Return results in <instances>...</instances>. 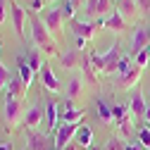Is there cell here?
Instances as JSON below:
<instances>
[{
	"mask_svg": "<svg viewBox=\"0 0 150 150\" xmlns=\"http://www.w3.org/2000/svg\"><path fill=\"white\" fill-rule=\"evenodd\" d=\"M148 38H150V31L148 29H143V26L134 29V38H131V60H134L143 48H148Z\"/></svg>",
	"mask_w": 150,
	"mask_h": 150,
	"instance_id": "30bf717a",
	"label": "cell"
},
{
	"mask_svg": "<svg viewBox=\"0 0 150 150\" xmlns=\"http://www.w3.org/2000/svg\"><path fill=\"white\" fill-rule=\"evenodd\" d=\"M91 141H93V131H91V126H79L76 143H79L81 148H91Z\"/></svg>",
	"mask_w": 150,
	"mask_h": 150,
	"instance_id": "d4e9b609",
	"label": "cell"
},
{
	"mask_svg": "<svg viewBox=\"0 0 150 150\" xmlns=\"http://www.w3.org/2000/svg\"><path fill=\"white\" fill-rule=\"evenodd\" d=\"M126 150H143V145H141V143H129Z\"/></svg>",
	"mask_w": 150,
	"mask_h": 150,
	"instance_id": "8d00e7d4",
	"label": "cell"
},
{
	"mask_svg": "<svg viewBox=\"0 0 150 150\" xmlns=\"http://www.w3.org/2000/svg\"><path fill=\"white\" fill-rule=\"evenodd\" d=\"M0 48H3V45H0Z\"/></svg>",
	"mask_w": 150,
	"mask_h": 150,
	"instance_id": "f6af8a7d",
	"label": "cell"
},
{
	"mask_svg": "<svg viewBox=\"0 0 150 150\" xmlns=\"http://www.w3.org/2000/svg\"><path fill=\"white\" fill-rule=\"evenodd\" d=\"M117 126H119V131H122L124 136H131V131H134V124H131V112H129V115H126Z\"/></svg>",
	"mask_w": 150,
	"mask_h": 150,
	"instance_id": "4dcf8cb0",
	"label": "cell"
},
{
	"mask_svg": "<svg viewBox=\"0 0 150 150\" xmlns=\"http://www.w3.org/2000/svg\"><path fill=\"white\" fill-rule=\"evenodd\" d=\"M64 150H74V145H67V148H64Z\"/></svg>",
	"mask_w": 150,
	"mask_h": 150,
	"instance_id": "60d3db41",
	"label": "cell"
},
{
	"mask_svg": "<svg viewBox=\"0 0 150 150\" xmlns=\"http://www.w3.org/2000/svg\"><path fill=\"white\" fill-rule=\"evenodd\" d=\"M43 117H45V110H43L41 105H31V107L26 110V115H24V126H26L29 131H33L36 126L41 124Z\"/></svg>",
	"mask_w": 150,
	"mask_h": 150,
	"instance_id": "4fadbf2b",
	"label": "cell"
},
{
	"mask_svg": "<svg viewBox=\"0 0 150 150\" xmlns=\"http://www.w3.org/2000/svg\"><path fill=\"white\" fill-rule=\"evenodd\" d=\"M45 3H52V0H45Z\"/></svg>",
	"mask_w": 150,
	"mask_h": 150,
	"instance_id": "b9f144b4",
	"label": "cell"
},
{
	"mask_svg": "<svg viewBox=\"0 0 150 150\" xmlns=\"http://www.w3.org/2000/svg\"><path fill=\"white\" fill-rule=\"evenodd\" d=\"M117 10H119V14L126 19V17H134V14L138 12V5H136V0H119Z\"/></svg>",
	"mask_w": 150,
	"mask_h": 150,
	"instance_id": "603a6c76",
	"label": "cell"
},
{
	"mask_svg": "<svg viewBox=\"0 0 150 150\" xmlns=\"http://www.w3.org/2000/svg\"><path fill=\"white\" fill-rule=\"evenodd\" d=\"M138 143L143 145V150H150V126L138 129Z\"/></svg>",
	"mask_w": 150,
	"mask_h": 150,
	"instance_id": "f1b7e54d",
	"label": "cell"
},
{
	"mask_svg": "<svg viewBox=\"0 0 150 150\" xmlns=\"http://www.w3.org/2000/svg\"><path fill=\"white\" fill-rule=\"evenodd\" d=\"M17 69H19V74H17V76H19L22 81H24V86L29 88L31 86V81H33V69L29 67V62H26V57H24V55H19V57H17Z\"/></svg>",
	"mask_w": 150,
	"mask_h": 150,
	"instance_id": "2e32d148",
	"label": "cell"
},
{
	"mask_svg": "<svg viewBox=\"0 0 150 150\" xmlns=\"http://www.w3.org/2000/svg\"><path fill=\"white\" fill-rule=\"evenodd\" d=\"M76 10H79V7H74V5L69 3V0H64V3H62V12H64V19H74V17H76Z\"/></svg>",
	"mask_w": 150,
	"mask_h": 150,
	"instance_id": "1f68e13d",
	"label": "cell"
},
{
	"mask_svg": "<svg viewBox=\"0 0 150 150\" xmlns=\"http://www.w3.org/2000/svg\"><path fill=\"white\" fill-rule=\"evenodd\" d=\"M83 115H86L83 110H64L62 112V122L64 124H79L83 119Z\"/></svg>",
	"mask_w": 150,
	"mask_h": 150,
	"instance_id": "484cf974",
	"label": "cell"
},
{
	"mask_svg": "<svg viewBox=\"0 0 150 150\" xmlns=\"http://www.w3.org/2000/svg\"><path fill=\"white\" fill-rule=\"evenodd\" d=\"M7 0H0V26L5 24V19H7Z\"/></svg>",
	"mask_w": 150,
	"mask_h": 150,
	"instance_id": "e575fe53",
	"label": "cell"
},
{
	"mask_svg": "<svg viewBox=\"0 0 150 150\" xmlns=\"http://www.w3.org/2000/svg\"><path fill=\"white\" fill-rule=\"evenodd\" d=\"M81 57H83V50H76V48H71L67 52L60 55V62L64 69H74V67H81Z\"/></svg>",
	"mask_w": 150,
	"mask_h": 150,
	"instance_id": "5bb4252c",
	"label": "cell"
},
{
	"mask_svg": "<svg viewBox=\"0 0 150 150\" xmlns=\"http://www.w3.org/2000/svg\"><path fill=\"white\" fill-rule=\"evenodd\" d=\"M91 150H98V148H91Z\"/></svg>",
	"mask_w": 150,
	"mask_h": 150,
	"instance_id": "7bdbcfd3",
	"label": "cell"
},
{
	"mask_svg": "<svg viewBox=\"0 0 150 150\" xmlns=\"http://www.w3.org/2000/svg\"><path fill=\"white\" fill-rule=\"evenodd\" d=\"M96 24H98V29H110V31H115V33H122V31L126 29V19L119 14L117 7L112 10V12L105 17V19H98Z\"/></svg>",
	"mask_w": 150,
	"mask_h": 150,
	"instance_id": "52a82bcc",
	"label": "cell"
},
{
	"mask_svg": "<svg viewBox=\"0 0 150 150\" xmlns=\"http://www.w3.org/2000/svg\"><path fill=\"white\" fill-rule=\"evenodd\" d=\"M26 150H55L48 143V134L38 131H26Z\"/></svg>",
	"mask_w": 150,
	"mask_h": 150,
	"instance_id": "8fae6325",
	"label": "cell"
},
{
	"mask_svg": "<svg viewBox=\"0 0 150 150\" xmlns=\"http://www.w3.org/2000/svg\"><path fill=\"white\" fill-rule=\"evenodd\" d=\"M0 150H12V145L10 143H0Z\"/></svg>",
	"mask_w": 150,
	"mask_h": 150,
	"instance_id": "74e56055",
	"label": "cell"
},
{
	"mask_svg": "<svg viewBox=\"0 0 150 150\" xmlns=\"http://www.w3.org/2000/svg\"><path fill=\"white\" fill-rule=\"evenodd\" d=\"M88 55H91V62H93V67H96L98 71L115 74L117 67H119V60H122V55H119V41L112 43V48L107 50V55H98V52H88Z\"/></svg>",
	"mask_w": 150,
	"mask_h": 150,
	"instance_id": "7a4b0ae2",
	"label": "cell"
},
{
	"mask_svg": "<svg viewBox=\"0 0 150 150\" xmlns=\"http://www.w3.org/2000/svg\"><path fill=\"white\" fill-rule=\"evenodd\" d=\"M131 64H134V60H131V55H124V57L119 60V67H117V71L122 74V79L126 76V74H129L131 69H134V67H131Z\"/></svg>",
	"mask_w": 150,
	"mask_h": 150,
	"instance_id": "4316f807",
	"label": "cell"
},
{
	"mask_svg": "<svg viewBox=\"0 0 150 150\" xmlns=\"http://www.w3.org/2000/svg\"><path fill=\"white\" fill-rule=\"evenodd\" d=\"M79 126H81V124H60L57 134H55V150H64L69 143L76 141Z\"/></svg>",
	"mask_w": 150,
	"mask_h": 150,
	"instance_id": "3957f363",
	"label": "cell"
},
{
	"mask_svg": "<svg viewBox=\"0 0 150 150\" xmlns=\"http://www.w3.org/2000/svg\"><path fill=\"white\" fill-rule=\"evenodd\" d=\"M5 93H10V96H14V98H22L24 93H26V86H24V81H22L19 76H12L10 83H7V91H5Z\"/></svg>",
	"mask_w": 150,
	"mask_h": 150,
	"instance_id": "d6986e66",
	"label": "cell"
},
{
	"mask_svg": "<svg viewBox=\"0 0 150 150\" xmlns=\"http://www.w3.org/2000/svg\"><path fill=\"white\" fill-rule=\"evenodd\" d=\"M129 110H131V115H134V117H138V119H145L148 105H145V100H143V93H134V96H131Z\"/></svg>",
	"mask_w": 150,
	"mask_h": 150,
	"instance_id": "9a60e30c",
	"label": "cell"
},
{
	"mask_svg": "<svg viewBox=\"0 0 150 150\" xmlns=\"http://www.w3.org/2000/svg\"><path fill=\"white\" fill-rule=\"evenodd\" d=\"M57 117H60V112H57V103H48V107H45V122H48V131L57 129Z\"/></svg>",
	"mask_w": 150,
	"mask_h": 150,
	"instance_id": "44dd1931",
	"label": "cell"
},
{
	"mask_svg": "<svg viewBox=\"0 0 150 150\" xmlns=\"http://www.w3.org/2000/svg\"><path fill=\"white\" fill-rule=\"evenodd\" d=\"M10 17H12V26H14V31H17V36L19 38H24V22H26V10L24 7H19L14 3V0H10ZM26 41V38H24Z\"/></svg>",
	"mask_w": 150,
	"mask_h": 150,
	"instance_id": "9c48e42d",
	"label": "cell"
},
{
	"mask_svg": "<svg viewBox=\"0 0 150 150\" xmlns=\"http://www.w3.org/2000/svg\"><path fill=\"white\" fill-rule=\"evenodd\" d=\"M81 71L86 74V81H88V83L98 86V79H96V67H93V62H91V55H86V52H83V57H81Z\"/></svg>",
	"mask_w": 150,
	"mask_h": 150,
	"instance_id": "ac0fdd59",
	"label": "cell"
},
{
	"mask_svg": "<svg viewBox=\"0 0 150 150\" xmlns=\"http://www.w3.org/2000/svg\"><path fill=\"white\" fill-rule=\"evenodd\" d=\"M10 79H12V76H10V71H7V69H5L3 64H0V88H7Z\"/></svg>",
	"mask_w": 150,
	"mask_h": 150,
	"instance_id": "d6a6232c",
	"label": "cell"
},
{
	"mask_svg": "<svg viewBox=\"0 0 150 150\" xmlns=\"http://www.w3.org/2000/svg\"><path fill=\"white\" fill-rule=\"evenodd\" d=\"M98 117H100V122H105V124H110L112 119H115V115H112V105H110V103L98 100Z\"/></svg>",
	"mask_w": 150,
	"mask_h": 150,
	"instance_id": "cb8c5ba5",
	"label": "cell"
},
{
	"mask_svg": "<svg viewBox=\"0 0 150 150\" xmlns=\"http://www.w3.org/2000/svg\"><path fill=\"white\" fill-rule=\"evenodd\" d=\"M69 3H71L74 7H79V5H81V0H69Z\"/></svg>",
	"mask_w": 150,
	"mask_h": 150,
	"instance_id": "f35d334b",
	"label": "cell"
},
{
	"mask_svg": "<svg viewBox=\"0 0 150 150\" xmlns=\"http://www.w3.org/2000/svg\"><path fill=\"white\" fill-rule=\"evenodd\" d=\"M145 119L150 122V105H148V112H145Z\"/></svg>",
	"mask_w": 150,
	"mask_h": 150,
	"instance_id": "ab89813d",
	"label": "cell"
},
{
	"mask_svg": "<svg viewBox=\"0 0 150 150\" xmlns=\"http://www.w3.org/2000/svg\"><path fill=\"white\" fill-rule=\"evenodd\" d=\"M26 62H29V67L33 69V71H38L41 74V69H43V60H41V52H38V48H29V55H26Z\"/></svg>",
	"mask_w": 150,
	"mask_h": 150,
	"instance_id": "7402d4cb",
	"label": "cell"
},
{
	"mask_svg": "<svg viewBox=\"0 0 150 150\" xmlns=\"http://www.w3.org/2000/svg\"><path fill=\"white\" fill-rule=\"evenodd\" d=\"M129 112H131V110H129V105H112V115H115V122H117V124L129 115Z\"/></svg>",
	"mask_w": 150,
	"mask_h": 150,
	"instance_id": "f546056e",
	"label": "cell"
},
{
	"mask_svg": "<svg viewBox=\"0 0 150 150\" xmlns=\"http://www.w3.org/2000/svg\"><path fill=\"white\" fill-rule=\"evenodd\" d=\"M3 117H5V122H7V131L19 122V117H22V103H19V98H14V96H10V93H5V110H3Z\"/></svg>",
	"mask_w": 150,
	"mask_h": 150,
	"instance_id": "277c9868",
	"label": "cell"
},
{
	"mask_svg": "<svg viewBox=\"0 0 150 150\" xmlns=\"http://www.w3.org/2000/svg\"><path fill=\"white\" fill-rule=\"evenodd\" d=\"M45 5H48L45 0H33V3H31V12H41Z\"/></svg>",
	"mask_w": 150,
	"mask_h": 150,
	"instance_id": "d590c367",
	"label": "cell"
},
{
	"mask_svg": "<svg viewBox=\"0 0 150 150\" xmlns=\"http://www.w3.org/2000/svg\"><path fill=\"white\" fill-rule=\"evenodd\" d=\"M134 62H136V67H148V62H150V45L148 48H143L138 55H136V57H134Z\"/></svg>",
	"mask_w": 150,
	"mask_h": 150,
	"instance_id": "83f0119b",
	"label": "cell"
},
{
	"mask_svg": "<svg viewBox=\"0 0 150 150\" xmlns=\"http://www.w3.org/2000/svg\"><path fill=\"white\" fill-rule=\"evenodd\" d=\"M71 31L76 38H83V41H91L93 36L98 33V24L96 22H81V19H71Z\"/></svg>",
	"mask_w": 150,
	"mask_h": 150,
	"instance_id": "ba28073f",
	"label": "cell"
},
{
	"mask_svg": "<svg viewBox=\"0 0 150 150\" xmlns=\"http://www.w3.org/2000/svg\"><path fill=\"white\" fill-rule=\"evenodd\" d=\"M67 100H76L81 93H83V81L79 79V76H71L69 79V83H67Z\"/></svg>",
	"mask_w": 150,
	"mask_h": 150,
	"instance_id": "e0dca14e",
	"label": "cell"
},
{
	"mask_svg": "<svg viewBox=\"0 0 150 150\" xmlns=\"http://www.w3.org/2000/svg\"><path fill=\"white\" fill-rule=\"evenodd\" d=\"M38 76H41V81H43V86L50 91V93H60L62 91V86H60V81H57V76H55V71H52V67L45 62L43 64V69H41V74H38Z\"/></svg>",
	"mask_w": 150,
	"mask_h": 150,
	"instance_id": "7c38bea8",
	"label": "cell"
},
{
	"mask_svg": "<svg viewBox=\"0 0 150 150\" xmlns=\"http://www.w3.org/2000/svg\"><path fill=\"white\" fill-rule=\"evenodd\" d=\"M148 31H150V26H148Z\"/></svg>",
	"mask_w": 150,
	"mask_h": 150,
	"instance_id": "ee69618b",
	"label": "cell"
},
{
	"mask_svg": "<svg viewBox=\"0 0 150 150\" xmlns=\"http://www.w3.org/2000/svg\"><path fill=\"white\" fill-rule=\"evenodd\" d=\"M141 74H143V69H141V67H134V69H131L126 76L119 81V86H122V88H134V86L141 81Z\"/></svg>",
	"mask_w": 150,
	"mask_h": 150,
	"instance_id": "ffe728a7",
	"label": "cell"
},
{
	"mask_svg": "<svg viewBox=\"0 0 150 150\" xmlns=\"http://www.w3.org/2000/svg\"><path fill=\"white\" fill-rule=\"evenodd\" d=\"M41 19H43V24L48 26V31H50V33H60V31H62V24H64V12H62V5H60V7H50V10H45Z\"/></svg>",
	"mask_w": 150,
	"mask_h": 150,
	"instance_id": "8992f818",
	"label": "cell"
},
{
	"mask_svg": "<svg viewBox=\"0 0 150 150\" xmlns=\"http://www.w3.org/2000/svg\"><path fill=\"white\" fill-rule=\"evenodd\" d=\"M107 150H126V145L119 143L117 138H110V141H107Z\"/></svg>",
	"mask_w": 150,
	"mask_h": 150,
	"instance_id": "836d02e7",
	"label": "cell"
},
{
	"mask_svg": "<svg viewBox=\"0 0 150 150\" xmlns=\"http://www.w3.org/2000/svg\"><path fill=\"white\" fill-rule=\"evenodd\" d=\"M29 24H31V38H33L36 48L48 52V55H57V43L52 41L48 26L43 24V19L36 12H29Z\"/></svg>",
	"mask_w": 150,
	"mask_h": 150,
	"instance_id": "6da1fadb",
	"label": "cell"
},
{
	"mask_svg": "<svg viewBox=\"0 0 150 150\" xmlns=\"http://www.w3.org/2000/svg\"><path fill=\"white\" fill-rule=\"evenodd\" d=\"M105 12H112L110 7V0H86L83 5V14H86V22L91 19H105Z\"/></svg>",
	"mask_w": 150,
	"mask_h": 150,
	"instance_id": "5b68a950",
	"label": "cell"
}]
</instances>
